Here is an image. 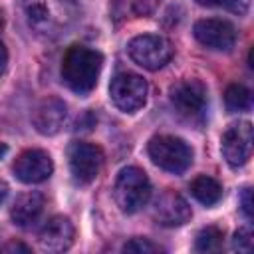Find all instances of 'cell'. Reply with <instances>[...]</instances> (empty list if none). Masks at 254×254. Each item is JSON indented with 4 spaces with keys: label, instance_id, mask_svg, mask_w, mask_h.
<instances>
[{
    "label": "cell",
    "instance_id": "1",
    "mask_svg": "<svg viewBox=\"0 0 254 254\" xmlns=\"http://www.w3.org/2000/svg\"><path fill=\"white\" fill-rule=\"evenodd\" d=\"M28 28L44 38H56L69 30L77 18V0H20Z\"/></svg>",
    "mask_w": 254,
    "mask_h": 254
},
{
    "label": "cell",
    "instance_id": "2",
    "mask_svg": "<svg viewBox=\"0 0 254 254\" xmlns=\"http://www.w3.org/2000/svg\"><path fill=\"white\" fill-rule=\"evenodd\" d=\"M103 56L85 46H71L62 60V79L77 95H87L99 79Z\"/></svg>",
    "mask_w": 254,
    "mask_h": 254
},
{
    "label": "cell",
    "instance_id": "3",
    "mask_svg": "<svg viewBox=\"0 0 254 254\" xmlns=\"http://www.w3.org/2000/svg\"><path fill=\"white\" fill-rule=\"evenodd\" d=\"M113 198L125 214L139 212L151 198V183L145 171L139 167L121 169L113 185Z\"/></svg>",
    "mask_w": 254,
    "mask_h": 254
},
{
    "label": "cell",
    "instance_id": "4",
    "mask_svg": "<svg viewBox=\"0 0 254 254\" xmlns=\"http://www.w3.org/2000/svg\"><path fill=\"white\" fill-rule=\"evenodd\" d=\"M147 151H149L151 161L159 169L173 173V175L185 173L192 163V149L181 137H175V135L153 137L147 145Z\"/></svg>",
    "mask_w": 254,
    "mask_h": 254
},
{
    "label": "cell",
    "instance_id": "5",
    "mask_svg": "<svg viewBox=\"0 0 254 254\" xmlns=\"http://www.w3.org/2000/svg\"><path fill=\"white\" fill-rule=\"evenodd\" d=\"M127 54L143 69L157 71L165 64H169V60L173 58V46L163 36L141 34V36H135L127 44Z\"/></svg>",
    "mask_w": 254,
    "mask_h": 254
},
{
    "label": "cell",
    "instance_id": "6",
    "mask_svg": "<svg viewBox=\"0 0 254 254\" xmlns=\"http://www.w3.org/2000/svg\"><path fill=\"white\" fill-rule=\"evenodd\" d=\"M171 105L179 115H183L189 121H198L204 117V111L208 107V95L206 87L200 79H181L177 81L169 91Z\"/></svg>",
    "mask_w": 254,
    "mask_h": 254
},
{
    "label": "cell",
    "instance_id": "7",
    "mask_svg": "<svg viewBox=\"0 0 254 254\" xmlns=\"http://www.w3.org/2000/svg\"><path fill=\"white\" fill-rule=\"evenodd\" d=\"M67 163H69V173L75 185H89L97 179L103 167V151L85 141H73L67 147Z\"/></svg>",
    "mask_w": 254,
    "mask_h": 254
},
{
    "label": "cell",
    "instance_id": "8",
    "mask_svg": "<svg viewBox=\"0 0 254 254\" xmlns=\"http://www.w3.org/2000/svg\"><path fill=\"white\" fill-rule=\"evenodd\" d=\"M147 81L131 71H119L109 83V95L117 109L123 113H135L147 101Z\"/></svg>",
    "mask_w": 254,
    "mask_h": 254
},
{
    "label": "cell",
    "instance_id": "9",
    "mask_svg": "<svg viewBox=\"0 0 254 254\" xmlns=\"http://www.w3.org/2000/svg\"><path fill=\"white\" fill-rule=\"evenodd\" d=\"M194 38L208 50L216 52H230L236 44V28L218 18H204L198 20L192 28Z\"/></svg>",
    "mask_w": 254,
    "mask_h": 254
},
{
    "label": "cell",
    "instance_id": "10",
    "mask_svg": "<svg viewBox=\"0 0 254 254\" xmlns=\"http://www.w3.org/2000/svg\"><path fill=\"white\" fill-rule=\"evenodd\" d=\"M222 155L230 167H242L248 163L252 155V125L248 121H240L230 125L222 135Z\"/></svg>",
    "mask_w": 254,
    "mask_h": 254
},
{
    "label": "cell",
    "instance_id": "11",
    "mask_svg": "<svg viewBox=\"0 0 254 254\" xmlns=\"http://www.w3.org/2000/svg\"><path fill=\"white\" fill-rule=\"evenodd\" d=\"M12 171L18 181L26 185H36V183H44L46 179H50V175L54 173V163L46 151L28 149L18 155V159L12 165Z\"/></svg>",
    "mask_w": 254,
    "mask_h": 254
},
{
    "label": "cell",
    "instance_id": "12",
    "mask_svg": "<svg viewBox=\"0 0 254 254\" xmlns=\"http://www.w3.org/2000/svg\"><path fill=\"white\" fill-rule=\"evenodd\" d=\"M153 216L161 226L171 228V226H183L185 222H189L192 212H190L189 202L181 194H177L173 190H165L155 200Z\"/></svg>",
    "mask_w": 254,
    "mask_h": 254
},
{
    "label": "cell",
    "instance_id": "13",
    "mask_svg": "<svg viewBox=\"0 0 254 254\" xmlns=\"http://www.w3.org/2000/svg\"><path fill=\"white\" fill-rule=\"evenodd\" d=\"M73 224L67 216H52L40 230L38 242L46 252H64L73 244Z\"/></svg>",
    "mask_w": 254,
    "mask_h": 254
},
{
    "label": "cell",
    "instance_id": "14",
    "mask_svg": "<svg viewBox=\"0 0 254 254\" xmlns=\"http://www.w3.org/2000/svg\"><path fill=\"white\" fill-rule=\"evenodd\" d=\"M67 117V107L58 97H46L38 103L32 115V123L40 135H56L64 127Z\"/></svg>",
    "mask_w": 254,
    "mask_h": 254
},
{
    "label": "cell",
    "instance_id": "15",
    "mask_svg": "<svg viewBox=\"0 0 254 254\" xmlns=\"http://www.w3.org/2000/svg\"><path fill=\"white\" fill-rule=\"evenodd\" d=\"M42 210H44V194L38 190H30L20 194L14 200L10 216H12V222L18 224L20 228H30L38 222Z\"/></svg>",
    "mask_w": 254,
    "mask_h": 254
},
{
    "label": "cell",
    "instance_id": "16",
    "mask_svg": "<svg viewBox=\"0 0 254 254\" xmlns=\"http://www.w3.org/2000/svg\"><path fill=\"white\" fill-rule=\"evenodd\" d=\"M190 194L204 206H212L222 198V187L216 179L208 177V175H198L196 179H192L190 183Z\"/></svg>",
    "mask_w": 254,
    "mask_h": 254
},
{
    "label": "cell",
    "instance_id": "17",
    "mask_svg": "<svg viewBox=\"0 0 254 254\" xmlns=\"http://www.w3.org/2000/svg\"><path fill=\"white\" fill-rule=\"evenodd\" d=\"M224 103H226V109L232 111V113L248 111L252 107V93H250L248 87L232 83L224 91Z\"/></svg>",
    "mask_w": 254,
    "mask_h": 254
},
{
    "label": "cell",
    "instance_id": "18",
    "mask_svg": "<svg viewBox=\"0 0 254 254\" xmlns=\"http://www.w3.org/2000/svg\"><path fill=\"white\" fill-rule=\"evenodd\" d=\"M224 230L218 226H206L202 228L194 238V248L198 252H218L222 248Z\"/></svg>",
    "mask_w": 254,
    "mask_h": 254
},
{
    "label": "cell",
    "instance_id": "19",
    "mask_svg": "<svg viewBox=\"0 0 254 254\" xmlns=\"http://www.w3.org/2000/svg\"><path fill=\"white\" fill-rule=\"evenodd\" d=\"M123 252H137V254H153V252H163V248L147 238H131L129 242L123 244Z\"/></svg>",
    "mask_w": 254,
    "mask_h": 254
},
{
    "label": "cell",
    "instance_id": "20",
    "mask_svg": "<svg viewBox=\"0 0 254 254\" xmlns=\"http://www.w3.org/2000/svg\"><path fill=\"white\" fill-rule=\"evenodd\" d=\"M232 248L238 250V252H250V248H252V232L248 228L236 230V234L232 238Z\"/></svg>",
    "mask_w": 254,
    "mask_h": 254
},
{
    "label": "cell",
    "instance_id": "21",
    "mask_svg": "<svg viewBox=\"0 0 254 254\" xmlns=\"http://www.w3.org/2000/svg\"><path fill=\"white\" fill-rule=\"evenodd\" d=\"M159 0H133V12L137 16H149L157 8Z\"/></svg>",
    "mask_w": 254,
    "mask_h": 254
},
{
    "label": "cell",
    "instance_id": "22",
    "mask_svg": "<svg viewBox=\"0 0 254 254\" xmlns=\"http://www.w3.org/2000/svg\"><path fill=\"white\" fill-rule=\"evenodd\" d=\"M252 192H250V189L246 187L244 190H242V194H240V208H242V212H244V216L248 218V220H252Z\"/></svg>",
    "mask_w": 254,
    "mask_h": 254
},
{
    "label": "cell",
    "instance_id": "23",
    "mask_svg": "<svg viewBox=\"0 0 254 254\" xmlns=\"http://www.w3.org/2000/svg\"><path fill=\"white\" fill-rule=\"evenodd\" d=\"M222 6L228 8L234 14H246L248 12V6H250V0H224Z\"/></svg>",
    "mask_w": 254,
    "mask_h": 254
},
{
    "label": "cell",
    "instance_id": "24",
    "mask_svg": "<svg viewBox=\"0 0 254 254\" xmlns=\"http://www.w3.org/2000/svg\"><path fill=\"white\" fill-rule=\"evenodd\" d=\"M2 252H30V248L20 242H8L6 246H2Z\"/></svg>",
    "mask_w": 254,
    "mask_h": 254
},
{
    "label": "cell",
    "instance_id": "25",
    "mask_svg": "<svg viewBox=\"0 0 254 254\" xmlns=\"http://www.w3.org/2000/svg\"><path fill=\"white\" fill-rule=\"evenodd\" d=\"M6 64H8V50H6V46L0 42V75L4 73Z\"/></svg>",
    "mask_w": 254,
    "mask_h": 254
},
{
    "label": "cell",
    "instance_id": "26",
    "mask_svg": "<svg viewBox=\"0 0 254 254\" xmlns=\"http://www.w3.org/2000/svg\"><path fill=\"white\" fill-rule=\"evenodd\" d=\"M8 192H10V187L0 179V204H4V200L8 198Z\"/></svg>",
    "mask_w": 254,
    "mask_h": 254
},
{
    "label": "cell",
    "instance_id": "27",
    "mask_svg": "<svg viewBox=\"0 0 254 254\" xmlns=\"http://www.w3.org/2000/svg\"><path fill=\"white\" fill-rule=\"evenodd\" d=\"M194 2L200 6H222L224 4V0H194Z\"/></svg>",
    "mask_w": 254,
    "mask_h": 254
},
{
    "label": "cell",
    "instance_id": "28",
    "mask_svg": "<svg viewBox=\"0 0 254 254\" xmlns=\"http://www.w3.org/2000/svg\"><path fill=\"white\" fill-rule=\"evenodd\" d=\"M6 153H8V147H6V143H0V159H2Z\"/></svg>",
    "mask_w": 254,
    "mask_h": 254
},
{
    "label": "cell",
    "instance_id": "29",
    "mask_svg": "<svg viewBox=\"0 0 254 254\" xmlns=\"http://www.w3.org/2000/svg\"><path fill=\"white\" fill-rule=\"evenodd\" d=\"M4 26V18H2V14H0V28Z\"/></svg>",
    "mask_w": 254,
    "mask_h": 254
}]
</instances>
